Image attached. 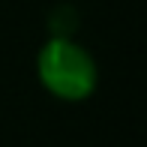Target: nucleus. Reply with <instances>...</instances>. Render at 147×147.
<instances>
[{
    "instance_id": "f257e3e1",
    "label": "nucleus",
    "mask_w": 147,
    "mask_h": 147,
    "mask_svg": "<svg viewBox=\"0 0 147 147\" xmlns=\"http://www.w3.org/2000/svg\"><path fill=\"white\" fill-rule=\"evenodd\" d=\"M36 78L51 96L63 102H84L99 87V63L75 36L54 33L36 54Z\"/></svg>"
}]
</instances>
